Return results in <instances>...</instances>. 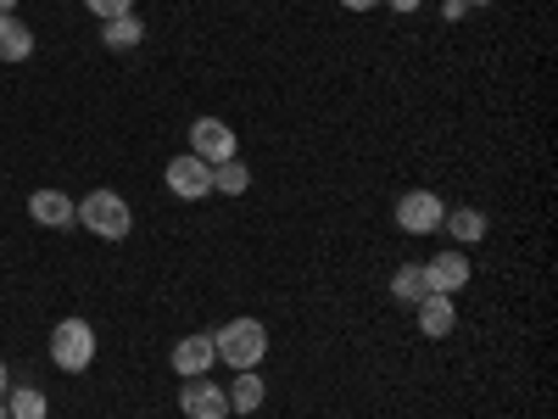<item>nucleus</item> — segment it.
Returning a JSON list of instances; mask_svg holds the SVG:
<instances>
[{"instance_id": "f257e3e1", "label": "nucleus", "mask_w": 558, "mask_h": 419, "mask_svg": "<svg viewBox=\"0 0 558 419\" xmlns=\"http://www.w3.org/2000/svg\"><path fill=\"white\" fill-rule=\"evenodd\" d=\"M213 347H218V358L229 369H263V358H268V324L241 313V319H229L223 331L213 336Z\"/></svg>"}, {"instance_id": "f03ea898", "label": "nucleus", "mask_w": 558, "mask_h": 419, "mask_svg": "<svg viewBox=\"0 0 558 419\" xmlns=\"http://www.w3.org/2000/svg\"><path fill=\"white\" fill-rule=\"evenodd\" d=\"M51 363L62 375H84L89 363H96V324L89 319H62L51 331Z\"/></svg>"}, {"instance_id": "7ed1b4c3", "label": "nucleus", "mask_w": 558, "mask_h": 419, "mask_svg": "<svg viewBox=\"0 0 558 419\" xmlns=\"http://www.w3.org/2000/svg\"><path fill=\"white\" fill-rule=\"evenodd\" d=\"M78 224L89 229V236H101V241H123L129 229H134V213L118 191H89L78 202Z\"/></svg>"}, {"instance_id": "20e7f679", "label": "nucleus", "mask_w": 558, "mask_h": 419, "mask_svg": "<svg viewBox=\"0 0 558 419\" xmlns=\"http://www.w3.org/2000/svg\"><path fill=\"white\" fill-rule=\"evenodd\" d=\"M447 218V202L436 191H402L397 196V229L402 236H436Z\"/></svg>"}, {"instance_id": "39448f33", "label": "nucleus", "mask_w": 558, "mask_h": 419, "mask_svg": "<svg viewBox=\"0 0 558 419\" xmlns=\"http://www.w3.org/2000/svg\"><path fill=\"white\" fill-rule=\"evenodd\" d=\"M235 152H241V140H235V129H229L223 118H196L191 123V157H202L207 168L229 163Z\"/></svg>"}, {"instance_id": "423d86ee", "label": "nucleus", "mask_w": 558, "mask_h": 419, "mask_svg": "<svg viewBox=\"0 0 558 419\" xmlns=\"http://www.w3.org/2000/svg\"><path fill=\"white\" fill-rule=\"evenodd\" d=\"M179 414L184 419H229V392L207 375H191L179 386Z\"/></svg>"}, {"instance_id": "0eeeda50", "label": "nucleus", "mask_w": 558, "mask_h": 419, "mask_svg": "<svg viewBox=\"0 0 558 419\" xmlns=\"http://www.w3.org/2000/svg\"><path fill=\"white\" fill-rule=\"evenodd\" d=\"M470 274H475V263H470V252H463V247H447V252H436L425 263L430 291H441V297H458L463 286H470Z\"/></svg>"}, {"instance_id": "6e6552de", "label": "nucleus", "mask_w": 558, "mask_h": 419, "mask_svg": "<svg viewBox=\"0 0 558 419\" xmlns=\"http://www.w3.org/2000/svg\"><path fill=\"white\" fill-rule=\"evenodd\" d=\"M168 191L179 196V202H202V196H213V168L202 163V157H173L168 163Z\"/></svg>"}, {"instance_id": "1a4fd4ad", "label": "nucleus", "mask_w": 558, "mask_h": 419, "mask_svg": "<svg viewBox=\"0 0 558 419\" xmlns=\"http://www.w3.org/2000/svg\"><path fill=\"white\" fill-rule=\"evenodd\" d=\"M168 363H173V375H179V381H191V375H207V369L218 363L213 331H196V336H184V342H173Z\"/></svg>"}, {"instance_id": "9d476101", "label": "nucleus", "mask_w": 558, "mask_h": 419, "mask_svg": "<svg viewBox=\"0 0 558 419\" xmlns=\"http://www.w3.org/2000/svg\"><path fill=\"white\" fill-rule=\"evenodd\" d=\"M413 319H418V336H430V342H441V336L458 331V308L441 291H430L425 302H413Z\"/></svg>"}, {"instance_id": "9b49d317", "label": "nucleus", "mask_w": 558, "mask_h": 419, "mask_svg": "<svg viewBox=\"0 0 558 419\" xmlns=\"http://www.w3.org/2000/svg\"><path fill=\"white\" fill-rule=\"evenodd\" d=\"M28 213H34V224H45V229L78 224V202L62 196V191H34V196H28Z\"/></svg>"}, {"instance_id": "f8f14e48", "label": "nucleus", "mask_w": 558, "mask_h": 419, "mask_svg": "<svg viewBox=\"0 0 558 419\" xmlns=\"http://www.w3.org/2000/svg\"><path fill=\"white\" fill-rule=\"evenodd\" d=\"M441 229L452 236V247H481L492 224H486V213H481V207H447Z\"/></svg>"}, {"instance_id": "ddd939ff", "label": "nucleus", "mask_w": 558, "mask_h": 419, "mask_svg": "<svg viewBox=\"0 0 558 419\" xmlns=\"http://www.w3.org/2000/svg\"><path fill=\"white\" fill-rule=\"evenodd\" d=\"M34 57V28L17 12H0V62H28Z\"/></svg>"}, {"instance_id": "4468645a", "label": "nucleus", "mask_w": 558, "mask_h": 419, "mask_svg": "<svg viewBox=\"0 0 558 419\" xmlns=\"http://www.w3.org/2000/svg\"><path fill=\"white\" fill-rule=\"evenodd\" d=\"M223 392H229V414H257L263 397H268V386H263L257 369H235V381H229Z\"/></svg>"}, {"instance_id": "2eb2a0df", "label": "nucleus", "mask_w": 558, "mask_h": 419, "mask_svg": "<svg viewBox=\"0 0 558 419\" xmlns=\"http://www.w3.org/2000/svg\"><path fill=\"white\" fill-rule=\"evenodd\" d=\"M430 297V279H425V263H397L391 268V302L413 308V302H425Z\"/></svg>"}, {"instance_id": "dca6fc26", "label": "nucleus", "mask_w": 558, "mask_h": 419, "mask_svg": "<svg viewBox=\"0 0 558 419\" xmlns=\"http://www.w3.org/2000/svg\"><path fill=\"white\" fill-rule=\"evenodd\" d=\"M7 414L12 419H51V403H45L39 386H7Z\"/></svg>"}, {"instance_id": "f3484780", "label": "nucleus", "mask_w": 558, "mask_h": 419, "mask_svg": "<svg viewBox=\"0 0 558 419\" xmlns=\"http://www.w3.org/2000/svg\"><path fill=\"white\" fill-rule=\"evenodd\" d=\"M213 191H218V196H246V191H252V168H246L241 157L218 163V168H213Z\"/></svg>"}, {"instance_id": "a211bd4d", "label": "nucleus", "mask_w": 558, "mask_h": 419, "mask_svg": "<svg viewBox=\"0 0 558 419\" xmlns=\"http://www.w3.org/2000/svg\"><path fill=\"white\" fill-rule=\"evenodd\" d=\"M101 39H107V51H134V45L146 39V23H140L134 12L129 17H112V23H101Z\"/></svg>"}, {"instance_id": "6ab92c4d", "label": "nucleus", "mask_w": 558, "mask_h": 419, "mask_svg": "<svg viewBox=\"0 0 558 419\" xmlns=\"http://www.w3.org/2000/svg\"><path fill=\"white\" fill-rule=\"evenodd\" d=\"M84 7L96 12L101 23H112V17H129V12H134V0H84Z\"/></svg>"}, {"instance_id": "aec40b11", "label": "nucleus", "mask_w": 558, "mask_h": 419, "mask_svg": "<svg viewBox=\"0 0 558 419\" xmlns=\"http://www.w3.org/2000/svg\"><path fill=\"white\" fill-rule=\"evenodd\" d=\"M380 7H391V12H418L425 0H380Z\"/></svg>"}, {"instance_id": "412c9836", "label": "nucleus", "mask_w": 558, "mask_h": 419, "mask_svg": "<svg viewBox=\"0 0 558 419\" xmlns=\"http://www.w3.org/2000/svg\"><path fill=\"white\" fill-rule=\"evenodd\" d=\"M341 7H347V12H375L380 0H341Z\"/></svg>"}, {"instance_id": "4be33fe9", "label": "nucleus", "mask_w": 558, "mask_h": 419, "mask_svg": "<svg viewBox=\"0 0 558 419\" xmlns=\"http://www.w3.org/2000/svg\"><path fill=\"white\" fill-rule=\"evenodd\" d=\"M441 12H447V23H458L463 12H470V7H463V0H447V7H441Z\"/></svg>"}, {"instance_id": "5701e85b", "label": "nucleus", "mask_w": 558, "mask_h": 419, "mask_svg": "<svg viewBox=\"0 0 558 419\" xmlns=\"http://www.w3.org/2000/svg\"><path fill=\"white\" fill-rule=\"evenodd\" d=\"M7 386H12V375H7V363H0V397H7Z\"/></svg>"}, {"instance_id": "b1692460", "label": "nucleus", "mask_w": 558, "mask_h": 419, "mask_svg": "<svg viewBox=\"0 0 558 419\" xmlns=\"http://www.w3.org/2000/svg\"><path fill=\"white\" fill-rule=\"evenodd\" d=\"M463 7H497V0H463Z\"/></svg>"}, {"instance_id": "393cba45", "label": "nucleus", "mask_w": 558, "mask_h": 419, "mask_svg": "<svg viewBox=\"0 0 558 419\" xmlns=\"http://www.w3.org/2000/svg\"><path fill=\"white\" fill-rule=\"evenodd\" d=\"M0 12H17V0H0Z\"/></svg>"}, {"instance_id": "a878e982", "label": "nucleus", "mask_w": 558, "mask_h": 419, "mask_svg": "<svg viewBox=\"0 0 558 419\" xmlns=\"http://www.w3.org/2000/svg\"><path fill=\"white\" fill-rule=\"evenodd\" d=\"M0 419H12V414H7V397H0Z\"/></svg>"}]
</instances>
